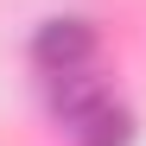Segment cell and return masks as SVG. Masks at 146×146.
<instances>
[{
    "instance_id": "obj_1",
    "label": "cell",
    "mask_w": 146,
    "mask_h": 146,
    "mask_svg": "<svg viewBox=\"0 0 146 146\" xmlns=\"http://www.w3.org/2000/svg\"><path fill=\"white\" fill-rule=\"evenodd\" d=\"M108 108H114V95H108V83L95 76L89 64H83V70H57V76H51V114L64 121L70 133L95 127Z\"/></svg>"
},
{
    "instance_id": "obj_2",
    "label": "cell",
    "mask_w": 146,
    "mask_h": 146,
    "mask_svg": "<svg viewBox=\"0 0 146 146\" xmlns=\"http://www.w3.org/2000/svg\"><path fill=\"white\" fill-rule=\"evenodd\" d=\"M32 57H38L44 76H57V70H83V64L95 57V26H89V19H51V26H38Z\"/></svg>"
}]
</instances>
